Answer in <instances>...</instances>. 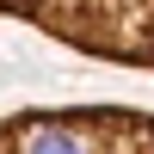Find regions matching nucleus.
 I'll return each mask as SVG.
<instances>
[{"label":"nucleus","mask_w":154,"mask_h":154,"mask_svg":"<svg viewBox=\"0 0 154 154\" xmlns=\"http://www.w3.org/2000/svg\"><path fill=\"white\" fill-rule=\"evenodd\" d=\"M0 19H19L93 62L154 68V0H0Z\"/></svg>","instance_id":"nucleus-1"},{"label":"nucleus","mask_w":154,"mask_h":154,"mask_svg":"<svg viewBox=\"0 0 154 154\" xmlns=\"http://www.w3.org/2000/svg\"><path fill=\"white\" fill-rule=\"evenodd\" d=\"M0 154H154V111H130V105L6 111Z\"/></svg>","instance_id":"nucleus-2"}]
</instances>
